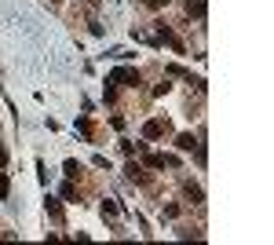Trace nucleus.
Instances as JSON below:
<instances>
[{
  "instance_id": "f257e3e1",
  "label": "nucleus",
  "mask_w": 274,
  "mask_h": 245,
  "mask_svg": "<svg viewBox=\"0 0 274 245\" xmlns=\"http://www.w3.org/2000/svg\"><path fill=\"white\" fill-rule=\"evenodd\" d=\"M110 84H139V73L121 66V70H113V73H110Z\"/></svg>"
},
{
  "instance_id": "f03ea898",
  "label": "nucleus",
  "mask_w": 274,
  "mask_h": 245,
  "mask_svg": "<svg viewBox=\"0 0 274 245\" xmlns=\"http://www.w3.org/2000/svg\"><path fill=\"white\" fill-rule=\"evenodd\" d=\"M165 132H168V121H161V117H154V121L143 125V136L146 139H157V136H165Z\"/></svg>"
},
{
  "instance_id": "6e6552de",
  "label": "nucleus",
  "mask_w": 274,
  "mask_h": 245,
  "mask_svg": "<svg viewBox=\"0 0 274 245\" xmlns=\"http://www.w3.org/2000/svg\"><path fill=\"white\" fill-rule=\"evenodd\" d=\"M48 212L55 216V220H59V216H62V209H59V201H55V197H48Z\"/></svg>"
},
{
  "instance_id": "39448f33",
  "label": "nucleus",
  "mask_w": 274,
  "mask_h": 245,
  "mask_svg": "<svg viewBox=\"0 0 274 245\" xmlns=\"http://www.w3.org/2000/svg\"><path fill=\"white\" fill-rule=\"evenodd\" d=\"M7 194H11V180H7V176L4 172H0V201H4V197Z\"/></svg>"
},
{
  "instance_id": "20e7f679",
  "label": "nucleus",
  "mask_w": 274,
  "mask_h": 245,
  "mask_svg": "<svg viewBox=\"0 0 274 245\" xmlns=\"http://www.w3.org/2000/svg\"><path fill=\"white\" fill-rule=\"evenodd\" d=\"M176 147H179V150H194V147H197V139L190 136V132H183V136L176 139Z\"/></svg>"
},
{
  "instance_id": "1a4fd4ad",
  "label": "nucleus",
  "mask_w": 274,
  "mask_h": 245,
  "mask_svg": "<svg viewBox=\"0 0 274 245\" xmlns=\"http://www.w3.org/2000/svg\"><path fill=\"white\" fill-rule=\"evenodd\" d=\"M183 191H186V194H190V197H194V201H201V191H197V187H194V183H186V187H183Z\"/></svg>"
},
{
  "instance_id": "423d86ee",
  "label": "nucleus",
  "mask_w": 274,
  "mask_h": 245,
  "mask_svg": "<svg viewBox=\"0 0 274 245\" xmlns=\"http://www.w3.org/2000/svg\"><path fill=\"white\" fill-rule=\"evenodd\" d=\"M66 176H70V180H77V176H81V165H77V161H66Z\"/></svg>"
},
{
  "instance_id": "7ed1b4c3",
  "label": "nucleus",
  "mask_w": 274,
  "mask_h": 245,
  "mask_svg": "<svg viewBox=\"0 0 274 245\" xmlns=\"http://www.w3.org/2000/svg\"><path fill=\"white\" fill-rule=\"evenodd\" d=\"M146 165L150 168H176L179 161H176L172 154H146Z\"/></svg>"
},
{
  "instance_id": "0eeeda50",
  "label": "nucleus",
  "mask_w": 274,
  "mask_h": 245,
  "mask_svg": "<svg viewBox=\"0 0 274 245\" xmlns=\"http://www.w3.org/2000/svg\"><path fill=\"white\" fill-rule=\"evenodd\" d=\"M125 172H128V180H143V168H139V165H128Z\"/></svg>"
},
{
  "instance_id": "9d476101",
  "label": "nucleus",
  "mask_w": 274,
  "mask_h": 245,
  "mask_svg": "<svg viewBox=\"0 0 274 245\" xmlns=\"http://www.w3.org/2000/svg\"><path fill=\"white\" fill-rule=\"evenodd\" d=\"M4 165H7V150L0 147V168H4Z\"/></svg>"
}]
</instances>
